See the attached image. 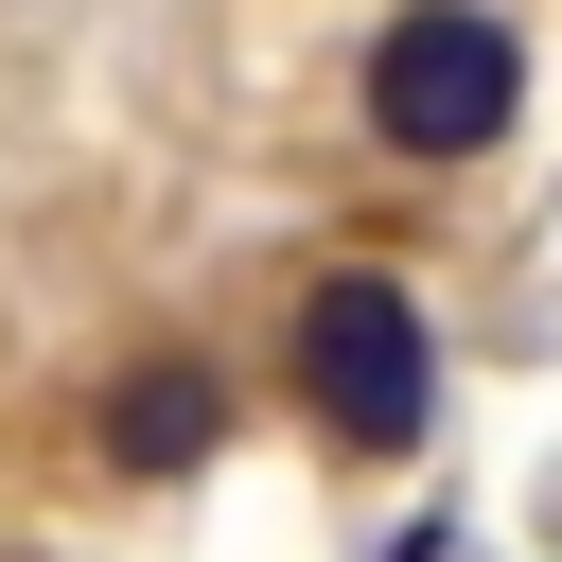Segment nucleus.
<instances>
[{
  "instance_id": "obj_1",
  "label": "nucleus",
  "mask_w": 562,
  "mask_h": 562,
  "mask_svg": "<svg viewBox=\"0 0 562 562\" xmlns=\"http://www.w3.org/2000/svg\"><path fill=\"white\" fill-rule=\"evenodd\" d=\"M509 105H527V53H509L492 0H404L369 35V140L386 158H492Z\"/></svg>"
},
{
  "instance_id": "obj_2",
  "label": "nucleus",
  "mask_w": 562,
  "mask_h": 562,
  "mask_svg": "<svg viewBox=\"0 0 562 562\" xmlns=\"http://www.w3.org/2000/svg\"><path fill=\"white\" fill-rule=\"evenodd\" d=\"M299 386H316V422H334V439H422V422H439L422 299H404L386 263H334V281L299 299Z\"/></svg>"
},
{
  "instance_id": "obj_3",
  "label": "nucleus",
  "mask_w": 562,
  "mask_h": 562,
  "mask_svg": "<svg viewBox=\"0 0 562 562\" xmlns=\"http://www.w3.org/2000/svg\"><path fill=\"white\" fill-rule=\"evenodd\" d=\"M211 422H228V404H211V369H123L105 457H123V474H193V457H211Z\"/></svg>"
}]
</instances>
